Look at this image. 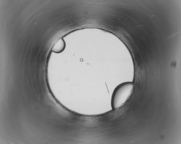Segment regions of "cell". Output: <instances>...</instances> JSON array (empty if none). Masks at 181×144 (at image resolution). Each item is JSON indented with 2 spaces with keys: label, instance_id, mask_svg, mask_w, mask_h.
Returning a JSON list of instances; mask_svg holds the SVG:
<instances>
[{
  "label": "cell",
  "instance_id": "6da1fadb",
  "mask_svg": "<svg viewBox=\"0 0 181 144\" xmlns=\"http://www.w3.org/2000/svg\"><path fill=\"white\" fill-rule=\"evenodd\" d=\"M134 87L133 83L127 82L119 85L115 89L111 100L112 106L114 111L121 107L126 102L131 94Z\"/></svg>",
  "mask_w": 181,
  "mask_h": 144
},
{
  "label": "cell",
  "instance_id": "7a4b0ae2",
  "mask_svg": "<svg viewBox=\"0 0 181 144\" xmlns=\"http://www.w3.org/2000/svg\"><path fill=\"white\" fill-rule=\"evenodd\" d=\"M65 47V43L64 39H60L55 44L52 48V51L56 53H59L62 51Z\"/></svg>",
  "mask_w": 181,
  "mask_h": 144
}]
</instances>
